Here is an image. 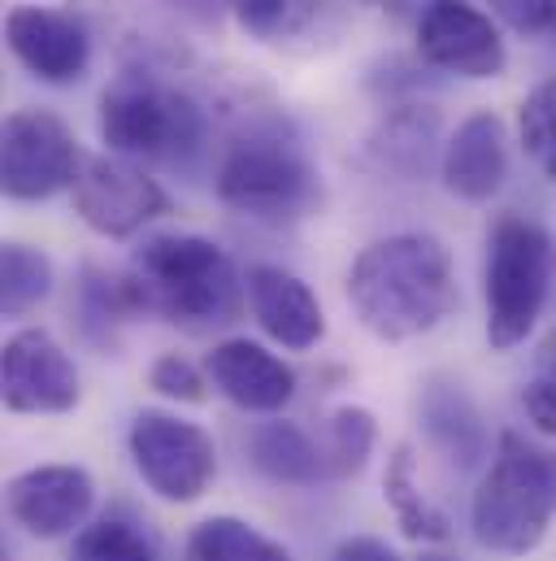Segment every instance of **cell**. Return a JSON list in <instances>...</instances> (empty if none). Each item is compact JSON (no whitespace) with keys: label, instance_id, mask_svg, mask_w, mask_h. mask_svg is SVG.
<instances>
[{"label":"cell","instance_id":"44dd1931","mask_svg":"<svg viewBox=\"0 0 556 561\" xmlns=\"http://www.w3.org/2000/svg\"><path fill=\"white\" fill-rule=\"evenodd\" d=\"M183 561H291V553L235 514H213L192 527Z\"/></svg>","mask_w":556,"mask_h":561},{"label":"cell","instance_id":"9a60e30c","mask_svg":"<svg viewBox=\"0 0 556 561\" xmlns=\"http://www.w3.org/2000/svg\"><path fill=\"white\" fill-rule=\"evenodd\" d=\"M244 287H248V309H253L257 327L275 344L291 348V353H309L322 344L326 313L304 279H296L282 266H253L244 275Z\"/></svg>","mask_w":556,"mask_h":561},{"label":"cell","instance_id":"7c38bea8","mask_svg":"<svg viewBox=\"0 0 556 561\" xmlns=\"http://www.w3.org/2000/svg\"><path fill=\"white\" fill-rule=\"evenodd\" d=\"M9 518L35 536V540H61L79 536L92 505H96V483L83 466H31L9 479L4 488Z\"/></svg>","mask_w":556,"mask_h":561},{"label":"cell","instance_id":"277c9868","mask_svg":"<svg viewBox=\"0 0 556 561\" xmlns=\"http://www.w3.org/2000/svg\"><path fill=\"white\" fill-rule=\"evenodd\" d=\"M556 283V240L548 227L522 214H500L487 231V266H483V296H487V344L509 353L526 344L535 322L548 309Z\"/></svg>","mask_w":556,"mask_h":561},{"label":"cell","instance_id":"ba28073f","mask_svg":"<svg viewBox=\"0 0 556 561\" xmlns=\"http://www.w3.org/2000/svg\"><path fill=\"white\" fill-rule=\"evenodd\" d=\"M83 152L53 110H13L0 127V187L9 201H48L74 187Z\"/></svg>","mask_w":556,"mask_h":561},{"label":"cell","instance_id":"d6986e66","mask_svg":"<svg viewBox=\"0 0 556 561\" xmlns=\"http://www.w3.org/2000/svg\"><path fill=\"white\" fill-rule=\"evenodd\" d=\"M383 501L392 505L401 531L414 540V545H443L452 536V523L439 505L426 501V492L417 488L414 479V448L409 444H396L392 457H387V470H383Z\"/></svg>","mask_w":556,"mask_h":561},{"label":"cell","instance_id":"8992f818","mask_svg":"<svg viewBox=\"0 0 556 561\" xmlns=\"http://www.w3.org/2000/svg\"><path fill=\"white\" fill-rule=\"evenodd\" d=\"M101 140L118 157L178 161L205 144V114L157 75L123 70L101 96Z\"/></svg>","mask_w":556,"mask_h":561},{"label":"cell","instance_id":"4316f807","mask_svg":"<svg viewBox=\"0 0 556 561\" xmlns=\"http://www.w3.org/2000/svg\"><path fill=\"white\" fill-rule=\"evenodd\" d=\"M231 13L253 39H278L296 31L304 4L300 0H231Z\"/></svg>","mask_w":556,"mask_h":561},{"label":"cell","instance_id":"1f68e13d","mask_svg":"<svg viewBox=\"0 0 556 561\" xmlns=\"http://www.w3.org/2000/svg\"><path fill=\"white\" fill-rule=\"evenodd\" d=\"M352 4H370V9H401L409 0H352Z\"/></svg>","mask_w":556,"mask_h":561},{"label":"cell","instance_id":"6da1fadb","mask_svg":"<svg viewBox=\"0 0 556 561\" xmlns=\"http://www.w3.org/2000/svg\"><path fill=\"white\" fill-rule=\"evenodd\" d=\"M348 305L383 344H405L456 313L461 291L443 240L405 231L374 240L348 271Z\"/></svg>","mask_w":556,"mask_h":561},{"label":"cell","instance_id":"8fae6325","mask_svg":"<svg viewBox=\"0 0 556 561\" xmlns=\"http://www.w3.org/2000/svg\"><path fill=\"white\" fill-rule=\"evenodd\" d=\"M417 53L426 66L461 79H496L505 75V39L491 13L470 0H435L417 18Z\"/></svg>","mask_w":556,"mask_h":561},{"label":"cell","instance_id":"f546056e","mask_svg":"<svg viewBox=\"0 0 556 561\" xmlns=\"http://www.w3.org/2000/svg\"><path fill=\"white\" fill-rule=\"evenodd\" d=\"M331 561H405L387 540H374V536H348L339 549H335V558Z\"/></svg>","mask_w":556,"mask_h":561},{"label":"cell","instance_id":"7a4b0ae2","mask_svg":"<svg viewBox=\"0 0 556 561\" xmlns=\"http://www.w3.org/2000/svg\"><path fill=\"white\" fill-rule=\"evenodd\" d=\"M123 283L136 313H152L187 331L235 322L240 291H248L235 275L231 257L213 240L178 236V231L143 240Z\"/></svg>","mask_w":556,"mask_h":561},{"label":"cell","instance_id":"5b68a950","mask_svg":"<svg viewBox=\"0 0 556 561\" xmlns=\"http://www.w3.org/2000/svg\"><path fill=\"white\" fill-rule=\"evenodd\" d=\"M218 201L257 222H300L322 209V174L304 148L270 127H253L222 148Z\"/></svg>","mask_w":556,"mask_h":561},{"label":"cell","instance_id":"836d02e7","mask_svg":"<svg viewBox=\"0 0 556 561\" xmlns=\"http://www.w3.org/2000/svg\"><path fill=\"white\" fill-rule=\"evenodd\" d=\"M553 39H556V35H553Z\"/></svg>","mask_w":556,"mask_h":561},{"label":"cell","instance_id":"d4e9b609","mask_svg":"<svg viewBox=\"0 0 556 561\" xmlns=\"http://www.w3.org/2000/svg\"><path fill=\"white\" fill-rule=\"evenodd\" d=\"M66 561H157V549L123 518H101L83 527L70 545Z\"/></svg>","mask_w":556,"mask_h":561},{"label":"cell","instance_id":"4dcf8cb0","mask_svg":"<svg viewBox=\"0 0 556 561\" xmlns=\"http://www.w3.org/2000/svg\"><path fill=\"white\" fill-rule=\"evenodd\" d=\"M540 366L556 379V327L548 331V340H544V348H540Z\"/></svg>","mask_w":556,"mask_h":561},{"label":"cell","instance_id":"2e32d148","mask_svg":"<svg viewBox=\"0 0 556 561\" xmlns=\"http://www.w3.org/2000/svg\"><path fill=\"white\" fill-rule=\"evenodd\" d=\"M439 174L456 201H470V205L491 201L509 179V140H505L500 114L491 110L470 114L443 148Z\"/></svg>","mask_w":556,"mask_h":561},{"label":"cell","instance_id":"5bb4252c","mask_svg":"<svg viewBox=\"0 0 556 561\" xmlns=\"http://www.w3.org/2000/svg\"><path fill=\"white\" fill-rule=\"evenodd\" d=\"M209 383L248 414H278L296 397V370L257 340H222L205 357Z\"/></svg>","mask_w":556,"mask_h":561},{"label":"cell","instance_id":"d6a6232c","mask_svg":"<svg viewBox=\"0 0 556 561\" xmlns=\"http://www.w3.org/2000/svg\"><path fill=\"white\" fill-rule=\"evenodd\" d=\"M417 561H461V558H452V553H435V549H421V558Z\"/></svg>","mask_w":556,"mask_h":561},{"label":"cell","instance_id":"4fadbf2b","mask_svg":"<svg viewBox=\"0 0 556 561\" xmlns=\"http://www.w3.org/2000/svg\"><path fill=\"white\" fill-rule=\"evenodd\" d=\"M4 44L44 83H74L92 61L88 26L57 4H13L4 18Z\"/></svg>","mask_w":556,"mask_h":561},{"label":"cell","instance_id":"ac0fdd59","mask_svg":"<svg viewBox=\"0 0 556 561\" xmlns=\"http://www.w3.org/2000/svg\"><path fill=\"white\" fill-rule=\"evenodd\" d=\"M248 457L257 466V474H266L270 483L282 488H313L322 483L326 470V448H317L296 422H262L248 435Z\"/></svg>","mask_w":556,"mask_h":561},{"label":"cell","instance_id":"484cf974","mask_svg":"<svg viewBox=\"0 0 556 561\" xmlns=\"http://www.w3.org/2000/svg\"><path fill=\"white\" fill-rule=\"evenodd\" d=\"M148 388L178 405H205L209 401V375H200L183 353H161L148 366Z\"/></svg>","mask_w":556,"mask_h":561},{"label":"cell","instance_id":"e0dca14e","mask_svg":"<svg viewBox=\"0 0 556 561\" xmlns=\"http://www.w3.org/2000/svg\"><path fill=\"white\" fill-rule=\"evenodd\" d=\"M417 419L426 439L456 466V470H474L483 461H491V435L487 422L478 414V405L470 401V392L456 379H426L421 397H417Z\"/></svg>","mask_w":556,"mask_h":561},{"label":"cell","instance_id":"603a6c76","mask_svg":"<svg viewBox=\"0 0 556 561\" xmlns=\"http://www.w3.org/2000/svg\"><path fill=\"white\" fill-rule=\"evenodd\" d=\"M374 444H379V419L366 405H339L326 422V470L335 479L361 474Z\"/></svg>","mask_w":556,"mask_h":561},{"label":"cell","instance_id":"9c48e42d","mask_svg":"<svg viewBox=\"0 0 556 561\" xmlns=\"http://www.w3.org/2000/svg\"><path fill=\"white\" fill-rule=\"evenodd\" d=\"M70 192L74 214L105 240H131L170 209L165 187L127 157H88Z\"/></svg>","mask_w":556,"mask_h":561},{"label":"cell","instance_id":"30bf717a","mask_svg":"<svg viewBox=\"0 0 556 561\" xmlns=\"http://www.w3.org/2000/svg\"><path fill=\"white\" fill-rule=\"evenodd\" d=\"M0 397L13 414H70L83 397L74 357L39 327H22L0 348Z\"/></svg>","mask_w":556,"mask_h":561},{"label":"cell","instance_id":"7402d4cb","mask_svg":"<svg viewBox=\"0 0 556 561\" xmlns=\"http://www.w3.org/2000/svg\"><path fill=\"white\" fill-rule=\"evenodd\" d=\"M53 291V262L44 249L35 244H18L9 240L0 249V309L4 318H26L31 309H39Z\"/></svg>","mask_w":556,"mask_h":561},{"label":"cell","instance_id":"52a82bcc","mask_svg":"<svg viewBox=\"0 0 556 561\" xmlns=\"http://www.w3.org/2000/svg\"><path fill=\"white\" fill-rule=\"evenodd\" d=\"M131 461L139 479L170 505H192L209 492L218 474V448L213 435L196 422L165 414V410H143L131 422L127 435Z\"/></svg>","mask_w":556,"mask_h":561},{"label":"cell","instance_id":"cb8c5ba5","mask_svg":"<svg viewBox=\"0 0 556 561\" xmlns=\"http://www.w3.org/2000/svg\"><path fill=\"white\" fill-rule=\"evenodd\" d=\"M518 136L540 174L556 183V79H544L518 110Z\"/></svg>","mask_w":556,"mask_h":561},{"label":"cell","instance_id":"f1b7e54d","mask_svg":"<svg viewBox=\"0 0 556 561\" xmlns=\"http://www.w3.org/2000/svg\"><path fill=\"white\" fill-rule=\"evenodd\" d=\"M522 405H526V419L535 422V431H544V435H553L556 439V379L553 375L526 383Z\"/></svg>","mask_w":556,"mask_h":561},{"label":"cell","instance_id":"83f0119b","mask_svg":"<svg viewBox=\"0 0 556 561\" xmlns=\"http://www.w3.org/2000/svg\"><path fill=\"white\" fill-rule=\"evenodd\" d=\"M500 22L518 35H556V0H491Z\"/></svg>","mask_w":556,"mask_h":561},{"label":"cell","instance_id":"ffe728a7","mask_svg":"<svg viewBox=\"0 0 556 561\" xmlns=\"http://www.w3.org/2000/svg\"><path fill=\"white\" fill-rule=\"evenodd\" d=\"M435 144H439V114L430 105H401L374 131L370 152L387 170H396L405 179H417V174H426V165L435 157Z\"/></svg>","mask_w":556,"mask_h":561},{"label":"cell","instance_id":"3957f363","mask_svg":"<svg viewBox=\"0 0 556 561\" xmlns=\"http://www.w3.org/2000/svg\"><path fill=\"white\" fill-rule=\"evenodd\" d=\"M556 518V453L522 431H500L496 453L478 479L470 527L487 553L526 558L548 540Z\"/></svg>","mask_w":556,"mask_h":561}]
</instances>
